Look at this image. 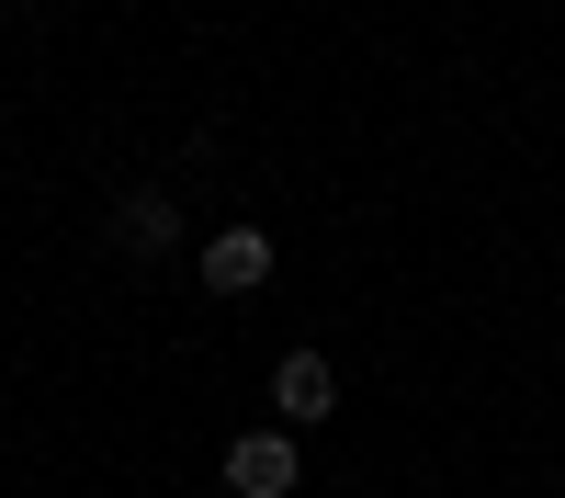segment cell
Here are the masks:
<instances>
[{
  "mask_svg": "<svg viewBox=\"0 0 565 498\" xmlns=\"http://www.w3.org/2000/svg\"><path fill=\"white\" fill-rule=\"evenodd\" d=\"M226 487H238V498H295L306 487L295 431H238V442H226Z\"/></svg>",
  "mask_w": 565,
  "mask_h": 498,
  "instance_id": "obj_1",
  "label": "cell"
},
{
  "mask_svg": "<svg viewBox=\"0 0 565 498\" xmlns=\"http://www.w3.org/2000/svg\"><path fill=\"white\" fill-rule=\"evenodd\" d=\"M271 407H282V431H306V420L340 407V374H328L317 351H282V362H271Z\"/></svg>",
  "mask_w": 565,
  "mask_h": 498,
  "instance_id": "obj_2",
  "label": "cell"
},
{
  "mask_svg": "<svg viewBox=\"0 0 565 498\" xmlns=\"http://www.w3.org/2000/svg\"><path fill=\"white\" fill-rule=\"evenodd\" d=\"M204 284L215 295H260L271 284V239H260V226H215V239H204Z\"/></svg>",
  "mask_w": 565,
  "mask_h": 498,
  "instance_id": "obj_3",
  "label": "cell"
},
{
  "mask_svg": "<svg viewBox=\"0 0 565 498\" xmlns=\"http://www.w3.org/2000/svg\"><path fill=\"white\" fill-rule=\"evenodd\" d=\"M114 239H125V250H170V239H181L170 193H125V204H114Z\"/></svg>",
  "mask_w": 565,
  "mask_h": 498,
  "instance_id": "obj_4",
  "label": "cell"
},
{
  "mask_svg": "<svg viewBox=\"0 0 565 498\" xmlns=\"http://www.w3.org/2000/svg\"><path fill=\"white\" fill-rule=\"evenodd\" d=\"M68 12H79V0H68Z\"/></svg>",
  "mask_w": 565,
  "mask_h": 498,
  "instance_id": "obj_5",
  "label": "cell"
}]
</instances>
